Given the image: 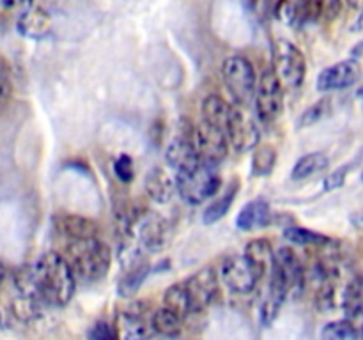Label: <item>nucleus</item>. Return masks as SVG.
Wrapping results in <instances>:
<instances>
[{"mask_svg":"<svg viewBox=\"0 0 363 340\" xmlns=\"http://www.w3.org/2000/svg\"><path fill=\"white\" fill-rule=\"evenodd\" d=\"M362 181H363V169H362Z\"/></svg>","mask_w":363,"mask_h":340,"instance_id":"nucleus-43","label":"nucleus"},{"mask_svg":"<svg viewBox=\"0 0 363 340\" xmlns=\"http://www.w3.org/2000/svg\"><path fill=\"white\" fill-rule=\"evenodd\" d=\"M183 283L190 294V300L197 314L211 307L220 298V283L222 282H220L218 271L215 268L206 266V268L199 269L197 273L188 276Z\"/></svg>","mask_w":363,"mask_h":340,"instance_id":"nucleus-10","label":"nucleus"},{"mask_svg":"<svg viewBox=\"0 0 363 340\" xmlns=\"http://www.w3.org/2000/svg\"><path fill=\"white\" fill-rule=\"evenodd\" d=\"M330 112H332V99L321 98L319 101H315L314 105H311L303 113H301L300 119H298V126L300 128L314 126V124H318L319 120L325 119Z\"/></svg>","mask_w":363,"mask_h":340,"instance_id":"nucleus-31","label":"nucleus"},{"mask_svg":"<svg viewBox=\"0 0 363 340\" xmlns=\"http://www.w3.org/2000/svg\"><path fill=\"white\" fill-rule=\"evenodd\" d=\"M342 308L350 319L357 321L363 317V278H354L344 287Z\"/></svg>","mask_w":363,"mask_h":340,"instance_id":"nucleus-27","label":"nucleus"},{"mask_svg":"<svg viewBox=\"0 0 363 340\" xmlns=\"http://www.w3.org/2000/svg\"><path fill=\"white\" fill-rule=\"evenodd\" d=\"M347 172H350V165L339 166L337 170H333V172L325 179V191H333V190H337V188L344 186Z\"/></svg>","mask_w":363,"mask_h":340,"instance_id":"nucleus-36","label":"nucleus"},{"mask_svg":"<svg viewBox=\"0 0 363 340\" xmlns=\"http://www.w3.org/2000/svg\"><path fill=\"white\" fill-rule=\"evenodd\" d=\"M16 28L23 38L41 41L52 34L53 21L48 11L41 4L30 2L18 16Z\"/></svg>","mask_w":363,"mask_h":340,"instance_id":"nucleus-15","label":"nucleus"},{"mask_svg":"<svg viewBox=\"0 0 363 340\" xmlns=\"http://www.w3.org/2000/svg\"><path fill=\"white\" fill-rule=\"evenodd\" d=\"M225 137L230 147L238 152L252 151L261 140V133H259V128L255 126L254 119L236 106H234L229 123L225 126Z\"/></svg>","mask_w":363,"mask_h":340,"instance_id":"nucleus-14","label":"nucleus"},{"mask_svg":"<svg viewBox=\"0 0 363 340\" xmlns=\"http://www.w3.org/2000/svg\"><path fill=\"white\" fill-rule=\"evenodd\" d=\"M319 4V18L326 21H333L339 18L342 11V0H318Z\"/></svg>","mask_w":363,"mask_h":340,"instance_id":"nucleus-33","label":"nucleus"},{"mask_svg":"<svg viewBox=\"0 0 363 340\" xmlns=\"http://www.w3.org/2000/svg\"><path fill=\"white\" fill-rule=\"evenodd\" d=\"M89 339L96 340H106V339H117L116 328H113L112 322L106 321H98L91 329H89Z\"/></svg>","mask_w":363,"mask_h":340,"instance_id":"nucleus-35","label":"nucleus"},{"mask_svg":"<svg viewBox=\"0 0 363 340\" xmlns=\"http://www.w3.org/2000/svg\"><path fill=\"white\" fill-rule=\"evenodd\" d=\"M323 339L332 340H353L360 339L362 329L358 328L353 319H340V321L328 322L321 332Z\"/></svg>","mask_w":363,"mask_h":340,"instance_id":"nucleus-29","label":"nucleus"},{"mask_svg":"<svg viewBox=\"0 0 363 340\" xmlns=\"http://www.w3.org/2000/svg\"><path fill=\"white\" fill-rule=\"evenodd\" d=\"M220 282L233 290L234 294H250L259 282L262 280L261 273L255 269V266L245 257V254H234L223 259L220 266Z\"/></svg>","mask_w":363,"mask_h":340,"instance_id":"nucleus-8","label":"nucleus"},{"mask_svg":"<svg viewBox=\"0 0 363 340\" xmlns=\"http://www.w3.org/2000/svg\"><path fill=\"white\" fill-rule=\"evenodd\" d=\"M60 254L69 262L78 280L84 282H99L105 278L112 264V251L105 241L98 236L62 243Z\"/></svg>","mask_w":363,"mask_h":340,"instance_id":"nucleus-2","label":"nucleus"},{"mask_svg":"<svg viewBox=\"0 0 363 340\" xmlns=\"http://www.w3.org/2000/svg\"><path fill=\"white\" fill-rule=\"evenodd\" d=\"M133 243L147 251H160L167 246L170 239V225L163 216L145 212V215H133Z\"/></svg>","mask_w":363,"mask_h":340,"instance_id":"nucleus-9","label":"nucleus"},{"mask_svg":"<svg viewBox=\"0 0 363 340\" xmlns=\"http://www.w3.org/2000/svg\"><path fill=\"white\" fill-rule=\"evenodd\" d=\"M222 78L230 96L241 105L252 101L257 84L254 64L243 55H230L222 64Z\"/></svg>","mask_w":363,"mask_h":340,"instance_id":"nucleus-5","label":"nucleus"},{"mask_svg":"<svg viewBox=\"0 0 363 340\" xmlns=\"http://www.w3.org/2000/svg\"><path fill=\"white\" fill-rule=\"evenodd\" d=\"M362 339H363V326H362Z\"/></svg>","mask_w":363,"mask_h":340,"instance_id":"nucleus-42","label":"nucleus"},{"mask_svg":"<svg viewBox=\"0 0 363 340\" xmlns=\"http://www.w3.org/2000/svg\"><path fill=\"white\" fill-rule=\"evenodd\" d=\"M163 305L170 310L176 312L177 315H181L183 319L191 317V315L197 314L194 303L190 300V294H188L186 287L183 282L172 283L169 289L163 293Z\"/></svg>","mask_w":363,"mask_h":340,"instance_id":"nucleus-23","label":"nucleus"},{"mask_svg":"<svg viewBox=\"0 0 363 340\" xmlns=\"http://www.w3.org/2000/svg\"><path fill=\"white\" fill-rule=\"evenodd\" d=\"M284 237H286L289 243L300 244V246H328V244L333 243L332 237L298 225L287 227V229L284 230Z\"/></svg>","mask_w":363,"mask_h":340,"instance_id":"nucleus-26","label":"nucleus"},{"mask_svg":"<svg viewBox=\"0 0 363 340\" xmlns=\"http://www.w3.org/2000/svg\"><path fill=\"white\" fill-rule=\"evenodd\" d=\"M144 186L147 197L151 198V200L158 202V204H167V202H170L177 191L176 179H174L170 174H167V170L160 169V166L149 170V174L145 176Z\"/></svg>","mask_w":363,"mask_h":340,"instance_id":"nucleus-19","label":"nucleus"},{"mask_svg":"<svg viewBox=\"0 0 363 340\" xmlns=\"http://www.w3.org/2000/svg\"><path fill=\"white\" fill-rule=\"evenodd\" d=\"M363 55V39L360 42H357V45H354V48L351 50V57H354V59H357V57H362Z\"/></svg>","mask_w":363,"mask_h":340,"instance_id":"nucleus-38","label":"nucleus"},{"mask_svg":"<svg viewBox=\"0 0 363 340\" xmlns=\"http://www.w3.org/2000/svg\"><path fill=\"white\" fill-rule=\"evenodd\" d=\"M0 326H2V310H0Z\"/></svg>","mask_w":363,"mask_h":340,"instance_id":"nucleus-41","label":"nucleus"},{"mask_svg":"<svg viewBox=\"0 0 363 340\" xmlns=\"http://www.w3.org/2000/svg\"><path fill=\"white\" fill-rule=\"evenodd\" d=\"M273 209L269 202L264 198H255V200L247 202L240 209L236 216V227L245 232H250L255 229H264L273 223Z\"/></svg>","mask_w":363,"mask_h":340,"instance_id":"nucleus-18","label":"nucleus"},{"mask_svg":"<svg viewBox=\"0 0 363 340\" xmlns=\"http://www.w3.org/2000/svg\"><path fill=\"white\" fill-rule=\"evenodd\" d=\"M362 78V64L358 62L354 57L340 62L332 64V66L325 67L321 73L318 74V91L321 92H333V91H344L350 89L351 85L357 84Z\"/></svg>","mask_w":363,"mask_h":340,"instance_id":"nucleus-12","label":"nucleus"},{"mask_svg":"<svg viewBox=\"0 0 363 340\" xmlns=\"http://www.w3.org/2000/svg\"><path fill=\"white\" fill-rule=\"evenodd\" d=\"M25 2H30V0H0V9H14Z\"/></svg>","mask_w":363,"mask_h":340,"instance_id":"nucleus-37","label":"nucleus"},{"mask_svg":"<svg viewBox=\"0 0 363 340\" xmlns=\"http://www.w3.org/2000/svg\"><path fill=\"white\" fill-rule=\"evenodd\" d=\"M328 166L330 158L325 152H308V154L301 156V158L294 163L291 177H293L294 181H303L315 176V174L323 172V170H326Z\"/></svg>","mask_w":363,"mask_h":340,"instance_id":"nucleus-24","label":"nucleus"},{"mask_svg":"<svg viewBox=\"0 0 363 340\" xmlns=\"http://www.w3.org/2000/svg\"><path fill=\"white\" fill-rule=\"evenodd\" d=\"M183 322L184 319L181 315H177L174 310L167 308L165 305H162L155 312H151L152 333H158V335L176 339V336H179L183 333Z\"/></svg>","mask_w":363,"mask_h":340,"instance_id":"nucleus-21","label":"nucleus"},{"mask_svg":"<svg viewBox=\"0 0 363 340\" xmlns=\"http://www.w3.org/2000/svg\"><path fill=\"white\" fill-rule=\"evenodd\" d=\"M202 110V120L213 124V126L220 128V130L225 133V126L230 119V113H233L234 105H230L227 99H223L218 94H209L206 96L204 101L201 105Z\"/></svg>","mask_w":363,"mask_h":340,"instance_id":"nucleus-20","label":"nucleus"},{"mask_svg":"<svg viewBox=\"0 0 363 340\" xmlns=\"http://www.w3.org/2000/svg\"><path fill=\"white\" fill-rule=\"evenodd\" d=\"M177 193L186 204L199 205L208 198H213L222 188V176L216 165L201 163L197 169L176 176Z\"/></svg>","mask_w":363,"mask_h":340,"instance_id":"nucleus-4","label":"nucleus"},{"mask_svg":"<svg viewBox=\"0 0 363 340\" xmlns=\"http://www.w3.org/2000/svg\"><path fill=\"white\" fill-rule=\"evenodd\" d=\"M43 301L50 307H66L77 293L78 278L60 251H46L30 266Z\"/></svg>","mask_w":363,"mask_h":340,"instance_id":"nucleus-1","label":"nucleus"},{"mask_svg":"<svg viewBox=\"0 0 363 340\" xmlns=\"http://www.w3.org/2000/svg\"><path fill=\"white\" fill-rule=\"evenodd\" d=\"M53 230H55V236L59 237L60 243L98 236V225H96V222L85 218V216L67 215V212L57 215L53 218Z\"/></svg>","mask_w":363,"mask_h":340,"instance_id":"nucleus-17","label":"nucleus"},{"mask_svg":"<svg viewBox=\"0 0 363 340\" xmlns=\"http://www.w3.org/2000/svg\"><path fill=\"white\" fill-rule=\"evenodd\" d=\"M277 149L272 144L255 145L252 154V174L255 177L269 176L277 165Z\"/></svg>","mask_w":363,"mask_h":340,"instance_id":"nucleus-28","label":"nucleus"},{"mask_svg":"<svg viewBox=\"0 0 363 340\" xmlns=\"http://www.w3.org/2000/svg\"><path fill=\"white\" fill-rule=\"evenodd\" d=\"M287 91H294L303 85L307 76V59L303 52L289 39H275L272 42V66H269Z\"/></svg>","mask_w":363,"mask_h":340,"instance_id":"nucleus-3","label":"nucleus"},{"mask_svg":"<svg viewBox=\"0 0 363 340\" xmlns=\"http://www.w3.org/2000/svg\"><path fill=\"white\" fill-rule=\"evenodd\" d=\"M252 99H254L255 113L262 123H273L279 119L284 108V87L272 67H264L261 71Z\"/></svg>","mask_w":363,"mask_h":340,"instance_id":"nucleus-6","label":"nucleus"},{"mask_svg":"<svg viewBox=\"0 0 363 340\" xmlns=\"http://www.w3.org/2000/svg\"><path fill=\"white\" fill-rule=\"evenodd\" d=\"M238 190H240V183H236V181H234V183L230 184V186L227 188V190L223 191L220 197H216L215 200H213L211 204L206 208L204 216H202L204 223L211 225V223L220 222V220H222L223 216L229 212V209H230V205H233L234 197H236Z\"/></svg>","mask_w":363,"mask_h":340,"instance_id":"nucleus-25","label":"nucleus"},{"mask_svg":"<svg viewBox=\"0 0 363 340\" xmlns=\"http://www.w3.org/2000/svg\"><path fill=\"white\" fill-rule=\"evenodd\" d=\"M184 135L194 142L202 163L218 165V163H222L227 158L229 140H227L225 133L220 128L202 120L199 124H190V130Z\"/></svg>","mask_w":363,"mask_h":340,"instance_id":"nucleus-7","label":"nucleus"},{"mask_svg":"<svg viewBox=\"0 0 363 340\" xmlns=\"http://www.w3.org/2000/svg\"><path fill=\"white\" fill-rule=\"evenodd\" d=\"M149 266L147 264H137L135 268H131L126 275L121 278L119 285H117V293H119L121 298H131L140 285L144 283V280L147 278L149 275Z\"/></svg>","mask_w":363,"mask_h":340,"instance_id":"nucleus-30","label":"nucleus"},{"mask_svg":"<svg viewBox=\"0 0 363 340\" xmlns=\"http://www.w3.org/2000/svg\"><path fill=\"white\" fill-rule=\"evenodd\" d=\"M13 94V80H11V71L6 64L0 60V105H6Z\"/></svg>","mask_w":363,"mask_h":340,"instance_id":"nucleus-34","label":"nucleus"},{"mask_svg":"<svg viewBox=\"0 0 363 340\" xmlns=\"http://www.w3.org/2000/svg\"><path fill=\"white\" fill-rule=\"evenodd\" d=\"M149 307L145 301H133V303L126 305L123 310L117 312L116 328L117 339L124 336V339H147L152 335L151 319L147 321Z\"/></svg>","mask_w":363,"mask_h":340,"instance_id":"nucleus-11","label":"nucleus"},{"mask_svg":"<svg viewBox=\"0 0 363 340\" xmlns=\"http://www.w3.org/2000/svg\"><path fill=\"white\" fill-rule=\"evenodd\" d=\"M245 257L255 266L261 276L264 278L266 275H269L273 268V259H275V250H273L272 243L268 239H252L250 243L245 246Z\"/></svg>","mask_w":363,"mask_h":340,"instance_id":"nucleus-22","label":"nucleus"},{"mask_svg":"<svg viewBox=\"0 0 363 340\" xmlns=\"http://www.w3.org/2000/svg\"><path fill=\"white\" fill-rule=\"evenodd\" d=\"M165 159L167 165L172 170H176V174L190 172V170L197 169L202 163L194 142H191L186 135H181V137L174 138V140L167 145Z\"/></svg>","mask_w":363,"mask_h":340,"instance_id":"nucleus-16","label":"nucleus"},{"mask_svg":"<svg viewBox=\"0 0 363 340\" xmlns=\"http://www.w3.org/2000/svg\"><path fill=\"white\" fill-rule=\"evenodd\" d=\"M113 174L123 184H130L135 177V163L130 154H119L113 159Z\"/></svg>","mask_w":363,"mask_h":340,"instance_id":"nucleus-32","label":"nucleus"},{"mask_svg":"<svg viewBox=\"0 0 363 340\" xmlns=\"http://www.w3.org/2000/svg\"><path fill=\"white\" fill-rule=\"evenodd\" d=\"M357 96H358V99H360V101H362V106H363V85L357 91Z\"/></svg>","mask_w":363,"mask_h":340,"instance_id":"nucleus-40","label":"nucleus"},{"mask_svg":"<svg viewBox=\"0 0 363 340\" xmlns=\"http://www.w3.org/2000/svg\"><path fill=\"white\" fill-rule=\"evenodd\" d=\"M266 7L291 27H303L319 18L318 0H266Z\"/></svg>","mask_w":363,"mask_h":340,"instance_id":"nucleus-13","label":"nucleus"},{"mask_svg":"<svg viewBox=\"0 0 363 340\" xmlns=\"http://www.w3.org/2000/svg\"><path fill=\"white\" fill-rule=\"evenodd\" d=\"M6 280H7V268L4 266V262L0 261V287L6 283Z\"/></svg>","mask_w":363,"mask_h":340,"instance_id":"nucleus-39","label":"nucleus"}]
</instances>
